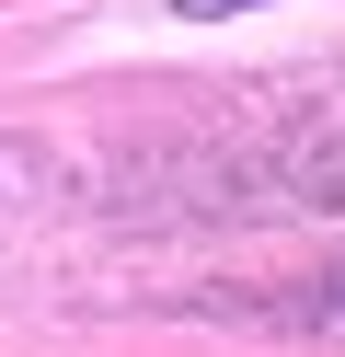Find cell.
<instances>
[{
  "instance_id": "obj_1",
  "label": "cell",
  "mask_w": 345,
  "mask_h": 357,
  "mask_svg": "<svg viewBox=\"0 0 345 357\" xmlns=\"http://www.w3.org/2000/svg\"><path fill=\"white\" fill-rule=\"evenodd\" d=\"M184 24H230V12H265V0H173Z\"/></svg>"
}]
</instances>
